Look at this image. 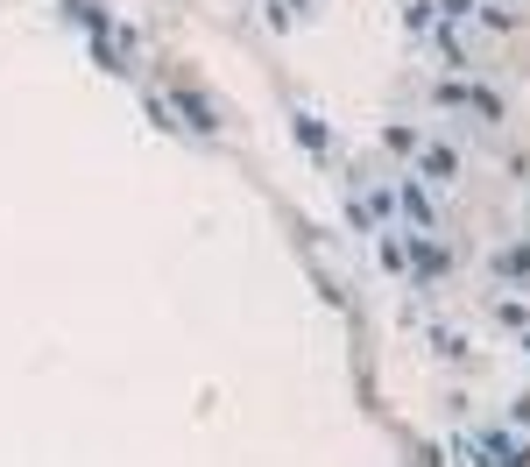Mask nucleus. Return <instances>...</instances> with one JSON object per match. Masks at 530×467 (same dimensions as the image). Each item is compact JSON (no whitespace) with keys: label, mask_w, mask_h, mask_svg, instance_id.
Here are the masks:
<instances>
[{"label":"nucleus","mask_w":530,"mask_h":467,"mask_svg":"<svg viewBox=\"0 0 530 467\" xmlns=\"http://www.w3.org/2000/svg\"><path fill=\"white\" fill-rule=\"evenodd\" d=\"M488 467H530V446L509 440V432H495V440H488Z\"/></svg>","instance_id":"1"},{"label":"nucleus","mask_w":530,"mask_h":467,"mask_svg":"<svg viewBox=\"0 0 530 467\" xmlns=\"http://www.w3.org/2000/svg\"><path fill=\"white\" fill-rule=\"evenodd\" d=\"M424 177H431V185H452V177H460V156H452V149H424Z\"/></svg>","instance_id":"2"},{"label":"nucleus","mask_w":530,"mask_h":467,"mask_svg":"<svg viewBox=\"0 0 530 467\" xmlns=\"http://www.w3.org/2000/svg\"><path fill=\"white\" fill-rule=\"evenodd\" d=\"M495 270H503V276H530V248H503Z\"/></svg>","instance_id":"3"},{"label":"nucleus","mask_w":530,"mask_h":467,"mask_svg":"<svg viewBox=\"0 0 530 467\" xmlns=\"http://www.w3.org/2000/svg\"><path fill=\"white\" fill-rule=\"evenodd\" d=\"M297 135H304V149H325V128H318L312 113H297Z\"/></svg>","instance_id":"4"}]
</instances>
